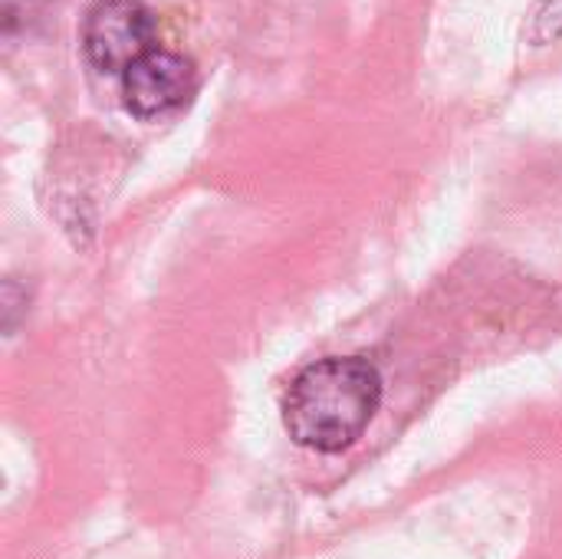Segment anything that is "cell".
<instances>
[{
    "label": "cell",
    "mask_w": 562,
    "mask_h": 559,
    "mask_svg": "<svg viewBox=\"0 0 562 559\" xmlns=\"http://www.w3.org/2000/svg\"><path fill=\"white\" fill-rule=\"evenodd\" d=\"M382 405V376L362 356H333L306 366L283 402L290 438L319 455L352 448Z\"/></svg>",
    "instance_id": "obj_1"
},
{
    "label": "cell",
    "mask_w": 562,
    "mask_h": 559,
    "mask_svg": "<svg viewBox=\"0 0 562 559\" xmlns=\"http://www.w3.org/2000/svg\"><path fill=\"white\" fill-rule=\"evenodd\" d=\"M155 43V20L142 0H95L82 23V49L99 72H125Z\"/></svg>",
    "instance_id": "obj_2"
},
{
    "label": "cell",
    "mask_w": 562,
    "mask_h": 559,
    "mask_svg": "<svg viewBox=\"0 0 562 559\" xmlns=\"http://www.w3.org/2000/svg\"><path fill=\"white\" fill-rule=\"evenodd\" d=\"M194 86V69L181 53L151 49L122 72L125 105L138 119H155L178 109Z\"/></svg>",
    "instance_id": "obj_3"
}]
</instances>
